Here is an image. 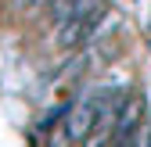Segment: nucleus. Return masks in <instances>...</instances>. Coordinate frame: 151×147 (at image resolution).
<instances>
[{
    "label": "nucleus",
    "mask_w": 151,
    "mask_h": 147,
    "mask_svg": "<svg viewBox=\"0 0 151 147\" xmlns=\"http://www.w3.org/2000/svg\"><path fill=\"white\" fill-rule=\"evenodd\" d=\"M144 111H147V104L140 93H126L115 108V115H111V143H129L137 133V126L144 122Z\"/></svg>",
    "instance_id": "obj_1"
},
{
    "label": "nucleus",
    "mask_w": 151,
    "mask_h": 147,
    "mask_svg": "<svg viewBox=\"0 0 151 147\" xmlns=\"http://www.w3.org/2000/svg\"><path fill=\"white\" fill-rule=\"evenodd\" d=\"M93 22H86V18H65V22H58V47L61 50H72V47H83L93 40Z\"/></svg>",
    "instance_id": "obj_2"
},
{
    "label": "nucleus",
    "mask_w": 151,
    "mask_h": 147,
    "mask_svg": "<svg viewBox=\"0 0 151 147\" xmlns=\"http://www.w3.org/2000/svg\"><path fill=\"white\" fill-rule=\"evenodd\" d=\"M40 4H47V0H32V4H29V7H40Z\"/></svg>",
    "instance_id": "obj_3"
}]
</instances>
